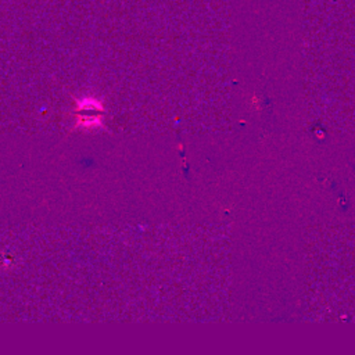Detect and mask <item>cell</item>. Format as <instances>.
<instances>
[{
  "label": "cell",
  "mask_w": 355,
  "mask_h": 355,
  "mask_svg": "<svg viewBox=\"0 0 355 355\" xmlns=\"http://www.w3.org/2000/svg\"><path fill=\"white\" fill-rule=\"evenodd\" d=\"M79 111H102V104L98 100H78Z\"/></svg>",
  "instance_id": "obj_1"
}]
</instances>
